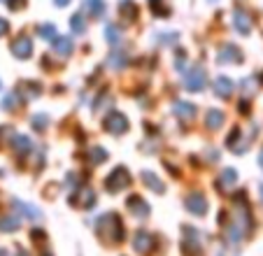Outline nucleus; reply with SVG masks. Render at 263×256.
Returning a JSON list of instances; mask_svg holds the SVG:
<instances>
[{"label":"nucleus","mask_w":263,"mask_h":256,"mask_svg":"<svg viewBox=\"0 0 263 256\" xmlns=\"http://www.w3.org/2000/svg\"><path fill=\"white\" fill-rule=\"evenodd\" d=\"M84 7H86V12H89L91 19H100V16L105 14V3L103 0H86Z\"/></svg>","instance_id":"2eb2a0df"},{"label":"nucleus","mask_w":263,"mask_h":256,"mask_svg":"<svg viewBox=\"0 0 263 256\" xmlns=\"http://www.w3.org/2000/svg\"><path fill=\"white\" fill-rule=\"evenodd\" d=\"M96 231H98V235L103 237L105 242H109V245H117V242L124 240V224H121V219L117 217V214H105V217H100L98 224H96Z\"/></svg>","instance_id":"f03ea898"},{"label":"nucleus","mask_w":263,"mask_h":256,"mask_svg":"<svg viewBox=\"0 0 263 256\" xmlns=\"http://www.w3.org/2000/svg\"><path fill=\"white\" fill-rule=\"evenodd\" d=\"M105 35H107V42L109 45H119V28L117 26H107V30H105Z\"/></svg>","instance_id":"bb28decb"},{"label":"nucleus","mask_w":263,"mask_h":256,"mask_svg":"<svg viewBox=\"0 0 263 256\" xmlns=\"http://www.w3.org/2000/svg\"><path fill=\"white\" fill-rule=\"evenodd\" d=\"M14 207L19 212H24L26 217H30V219H40L42 214H40V210H35L33 205H28V203H21V200H14Z\"/></svg>","instance_id":"a211bd4d"},{"label":"nucleus","mask_w":263,"mask_h":256,"mask_svg":"<svg viewBox=\"0 0 263 256\" xmlns=\"http://www.w3.org/2000/svg\"><path fill=\"white\" fill-rule=\"evenodd\" d=\"M223 123V114L219 112V109H210L208 114H205V126L212 128V131H217L219 126Z\"/></svg>","instance_id":"f3484780"},{"label":"nucleus","mask_w":263,"mask_h":256,"mask_svg":"<svg viewBox=\"0 0 263 256\" xmlns=\"http://www.w3.org/2000/svg\"><path fill=\"white\" fill-rule=\"evenodd\" d=\"M0 256H7V251H5V249H0Z\"/></svg>","instance_id":"e433bc0d"},{"label":"nucleus","mask_w":263,"mask_h":256,"mask_svg":"<svg viewBox=\"0 0 263 256\" xmlns=\"http://www.w3.org/2000/svg\"><path fill=\"white\" fill-rule=\"evenodd\" d=\"M152 242H154V237L149 235L147 231H138L135 233V237H133V245H135V249H138L140 254H144V251L152 249Z\"/></svg>","instance_id":"9b49d317"},{"label":"nucleus","mask_w":263,"mask_h":256,"mask_svg":"<svg viewBox=\"0 0 263 256\" xmlns=\"http://www.w3.org/2000/svg\"><path fill=\"white\" fill-rule=\"evenodd\" d=\"M184 205H186V210H189L191 214H196V217H203L205 212H208V200H205L203 193H189L186 200H184Z\"/></svg>","instance_id":"0eeeda50"},{"label":"nucleus","mask_w":263,"mask_h":256,"mask_svg":"<svg viewBox=\"0 0 263 256\" xmlns=\"http://www.w3.org/2000/svg\"><path fill=\"white\" fill-rule=\"evenodd\" d=\"M70 203H72L74 207H80V210H89V207H93V203H96L93 189H89V187L74 189V193L70 196Z\"/></svg>","instance_id":"39448f33"},{"label":"nucleus","mask_w":263,"mask_h":256,"mask_svg":"<svg viewBox=\"0 0 263 256\" xmlns=\"http://www.w3.org/2000/svg\"><path fill=\"white\" fill-rule=\"evenodd\" d=\"M16 256H30V254L26 249H19V251H16Z\"/></svg>","instance_id":"f704fd0d"},{"label":"nucleus","mask_w":263,"mask_h":256,"mask_svg":"<svg viewBox=\"0 0 263 256\" xmlns=\"http://www.w3.org/2000/svg\"><path fill=\"white\" fill-rule=\"evenodd\" d=\"M233 19H235V30H238V33H242V35H249V30H252V21H249L247 12L235 10Z\"/></svg>","instance_id":"ddd939ff"},{"label":"nucleus","mask_w":263,"mask_h":256,"mask_svg":"<svg viewBox=\"0 0 263 256\" xmlns=\"http://www.w3.org/2000/svg\"><path fill=\"white\" fill-rule=\"evenodd\" d=\"M105 187H107V191H115V193L124 191V189L130 187V173L126 168H115L107 175V179H105Z\"/></svg>","instance_id":"7ed1b4c3"},{"label":"nucleus","mask_w":263,"mask_h":256,"mask_svg":"<svg viewBox=\"0 0 263 256\" xmlns=\"http://www.w3.org/2000/svg\"><path fill=\"white\" fill-rule=\"evenodd\" d=\"M173 112L177 114L179 119H186V121H191V119H194V114H196V107L191 103H184V100H179V103H175Z\"/></svg>","instance_id":"4468645a"},{"label":"nucleus","mask_w":263,"mask_h":256,"mask_svg":"<svg viewBox=\"0 0 263 256\" xmlns=\"http://www.w3.org/2000/svg\"><path fill=\"white\" fill-rule=\"evenodd\" d=\"M214 94H217L219 98H229V96L233 94V82H231L229 77H217L214 79Z\"/></svg>","instance_id":"9d476101"},{"label":"nucleus","mask_w":263,"mask_h":256,"mask_svg":"<svg viewBox=\"0 0 263 256\" xmlns=\"http://www.w3.org/2000/svg\"><path fill=\"white\" fill-rule=\"evenodd\" d=\"M47 121H49V119H47L45 114H37V117H33V128H37V131H42V128L47 126Z\"/></svg>","instance_id":"7c9ffc66"},{"label":"nucleus","mask_w":263,"mask_h":256,"mask_svg":"<svg viewBox=\"0 0 263 256\" xmlns=\"http://www.w3.org/2000/svg\"><path fill=\"white\" fill-rule=\"evenodd\" d=\"M105 158H107V152H105L103 147H96V149H91V154H89V161L93 163V166H98V163H103Z\"/></svg>","instance_id":"393cba45"},{"label":"nucleus","mask_w":263,"mask_h":256,"mask_svg":"<svg viewBox=\"0 0 263 256\" xmlns=\"http://www.w3.org/2000/svg\"><path fill=\"white\" fill-rule=\"evenodd\" d=\"M258 163H261V168H263V152H261V158H258Z\"/></svg>","instance_id":"c9c22d12"},{"label":"nucleus","mask_w":263,"mask_h":256,"mask_svg":"<svg viewBox=\"0 0 263 256\" xmlns=\"http://www.w3.org/2000/svg\"><path fill=\"white\" fill-rule=\"evenodd\" d=\"M19 228V219L16 217H3L0 219V231L3 233H12Z\"/></svg>","instance_id":"412c9836"},{"label":"nucleus","mask_w":263,"mask_h":256,"mask_svg":"<svg viewBox=\"0 0 263 256\" xmlns=\"http://www.w3.org/2000/svg\"><path fill=\"white\" fill-rule=\"evenodd\" d=\"M16 100H19V94H10V96H5V98H3V109H10V107H14L16 105Z\"/></svg>","instance_id":"cd10ccee"},{"label":"nucleus","mask_w":263,"mask_h":256,"mask_svg":"<svg viewBox=\"0 0 263 256\" xmlns=\"http://www.w3.org/2000/svg\"><path fill=\"white\" fill-rule=\"evenodd\" d=\"M54 3H56V5H59V7H65V5H68V3H70V0H54Z\"/></svg>","instance_id":"72a5a7b5"},{"label":"nucleus","mask_w":263,"mask_h":256,"mask_svg":"<svg viewBox=\"0 0 263 256\" xmlns=\"http://www.w3.org/2000/svg\"><path fill=\"white\" fill-rule=\"evenodd\" d=\"M51 42H54V51L59 56H70V51H72V40H68V38H54Z\"/></svg>","instance_id":"dca6fc26"},{"label":"nucleus","mask_w":263,"mask_h":256,"mask_svg":"<svg viewBox=\"0 0 263 256\" xmlns=\"http://www.w3.org/2000/svg\"><path fill=\"white\" fill-rule=\"evenodd\" d=\"M7 30H10V24H7L5 19H0V38H3V35H7Z\"/></svg>","instance_id":"473e14b6"},{"label":"nucleus","mask_w":263,"mask_h":256,"mask_svg":"<svg viewBox=\"0 0 263 256\" xmlns=\"http://www.w3.org/2000/svg\"><path fill=\"white\" fill-rule=\"evenodd\" d=\"M14 149H16V154H28L30 152V140L26 138V135H14Z\"/></svg>","instance_id":"aec40b11"},{"label":"nucleus","mask_w":263,"mask_h":256,"mask_svg":"<svg viewBox=\"0 0 263 256\" xmlns=\"http://www.w3.org/2000/svg\"><path fill=\"white\" fill-rule=\"evenodd\" d=\"M142 179H144V184H147V187H152L156 193H163V182H161L154 173H144Z\"/></svg>","instance_id":"6ab92c4d"},{"label":"nucleus","mask_w":263,"mask_h":256,"mask_svg":"<svg viewBox=\"0 0 263 256\" xmlns=\"http://www.w3.org/2000/svg\"><path fill=\"white\" fill-rule=\"evenodd\" d=\"M24 3H26V0H7V7H10V10H21V7H24Z\"/></svg>","instance_id":"2f4dec72"},{"label":"nucleus","mask_w":263,"mask_h":256,"mask_svg":"<svg viewBox=\"0 0 263 256\" xmlns=\"http://www.w3.org/2000/svg\"><path fill=\"white\" fill-rule=\"evenodd\" d=\"M105 128L115 135H124L126 131H128V119L121 112H109L107 117H105Z\"/></svg>","instance_id":"423d86ee"},{"label":"nucleus","mask_w":263,"mask_h":256,"mask_svg":"<svg viewBox=\"0 0 263 256\" xmlns=\"http://www.w3.org/2000/svg\"><path fill=\"white\" fill-rule=\"evenodd\" d=\"M109 65H112V68H124V65H126V59H124L121 54L109 56Z\"/></svg>","instance_id":"c756f323"},{"label":"nucleus","mask_w":263,"mask_h":256,"mask_svg":"<svg viewBox=\"0 0 263 256\" xmlns=\"http://www.w3.org/2000/svg\"><path fill=\"white\" fill-rule=\"evenodd\" d=\"M240 59H242V51L235 45H223L221 49H219V61H221V63H238Z\"/></svg>","instance_id":"1a4fd4ad"},{"label":"nucleus","mask_w":263,"mask_h":256,"mask_svg":"<svg viewBox=\"0 0 263 256\" xmlns=\"http://www.w3.org/2000/svg\"><path fill=\"white\" fill-rule=\"evenodd\" d=\"M121 12H124L126 16H135V14H138L135 5H130V0H124V3H121Z\"/></svg>","instance_id":"c85d7f7f"},{"label":"nucleus","mask_w":263,"mask_h":256,"mask_svg":"<svg viewBox=\"0 0 263 256\" xmlns=\"http://www.w3.org/2000/svg\"><path fill=\"white\" fill-rule=\"evenodd\" d=\"M12 54H14L16 59H28V56L33 54V42H30L26 35L16 38L14 42H12Z\"/></svg>","instance_id":"6e6552de"},{"label":"nucleus","mask_w":263,"mask_h":256,"mask_svg":"<svg viewBox=\"0 0 263 256\" xmlns=\"http://www.w3.org/2000/svg\"><path fill=\"white\" fill-rule=\"evenodd\" d=\"M128 207H130V212H133L135 217H140V219H144L149 214V205L140 196H130L128 198Z\"/></svg>","instance_id":"f8f14e48"},{"label":"nucleus","mask_w":263,"mask_h":256,"mask_svg":"<svg viewBox=\"0 0 263 256\" xmlns=\"http://www.w3.org/2000/svg\"><path fill=\"white\" fill-rule=\"evenodd\" d=\"M205 84H208V75H205V70L198 68V65H194L189 72L184 75V86H186L189 91L205 89Z\"/></svg>","instance_id":"20e7f679"},{"label":"nucleus","mask_w":263,"mask_h":256,"mask_svg":"<svg viewBox=\"0 0 263 256\" xmlns=\"http://www.w3.org/2000/svg\"><path fill=\"white\" fill-rule=\"evenodd\" d=\"M235 179H238V175H235V170H233V168H226V170H223V173H221V177H219V184H221V187L226 189V187H231V184H233Z\"/></svg>","instance_id":"4be33fe9"},{"label":"nucleus","mask_w":263,"mask_h":256,"mask_svg":"<svg viewBox=\"0 0 263 256\" xmlns=\"http://www.w3.org/2000/svg\"><path fill=\"white\" fill-rule=\"evenodd\" d=\"M21 89L28 91V94H26V98H35V96L42 91V86L37 82H24V84H21Z\"/></svg>","instance_id":"a878e982"},{"label":"nucleus","mask_w":263,"mask_h":256,"mask_svg":"<svg viewBox=\"0 0 263 256\" xmlns=\"http://www.w3.org/2000/svg\"><path fill=\"white\" fill-rule=\"evenodd\" d=\"M37 35H40L42 40H54L56 38V26H51V24L37 26Z\"/></svg>","instance_id":"5701e85b"},{"label":"nucleus","mask_w":263,"mask_h":256,"mask_svg":"<svg viewBox=\"0 0 263 256\" xmlns=\"http://www.w3.org/2000/svg\"><path fill=\"white\" fill-rule=\"evenodd\" d=\"M70 28H72L74 33H77V35H82V33H84V30H86L84 16H82V14H74L72 19H70Z\"/></svg>","instance_id":"b1692460"},{"label":"nucleus","mask_w":263,"mask_h":256,"mask_svg":"<svg viewBox=\"0 0 263 256\" xmlns=\"http://www.w3.org/2000/svg\"><path fill=\"white\" fill-rule=\"evenodd\" d=\"M223 231H226V237H229L231 242H240L242 237H247L249 228H252V217H249V210L247 207H240L235 205V210L231 212L229 217L223 219Z\"/></svg>","instance_id":"f257e3e1"}]
</instances>
